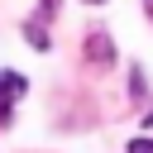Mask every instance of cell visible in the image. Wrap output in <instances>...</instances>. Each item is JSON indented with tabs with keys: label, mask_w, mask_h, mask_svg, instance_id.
Segmentation results:
<instances>
[{
	"label": "cell",
	"mask_w": 153,
	"mask_h": 153,
	"mask_svg": "<svg viewBox=\"0 0 153 153\" xmlns=\"http://www.w3.org/2000/svg\"><path fill=\"white\" fill-rule=\"evenodd\" d=\"M86 57H91V62H115V43H110L105 33H91V38H86Z\"/></svg>",
	"instance_id": "obj_1"
},
{
	"label": "cell",
	"mask_w": 153,
	"mask_h": 153,
	"mask_svg": "<svg viewBox=\"0 0 153 153\" xmlns=\"http://www.w3.org/2000/svg\"><path fill=\"white\" fill-rule=\"evenodd\" d=\"M24 91H29V81L19 72H0V100H19Z\"/></svg>",
	"instance_id": "obj_2"
},
{
	"label": "cell",
	"mask_w": 153,
	"mask_h": 153,
	"mask_svg": "<svg viewBox=\"0 0 153 153\" xmlns=\"http://www.w3.org/2000/svg\"><path fill=\"white\" fill-rule=\"evenodd\" d=\"M24 33H29V43H33L38 53H48V48H53V38H48V33L38 29V24H24Z\"/></svg>",
	"instance_id": "obj_3"
},
{
	"label": "cell",
	"mask_w": 153,
	"mask_h": 153,
	"mask_svg": "<svg viewBox=\"0 0 153 153\" xmlns=\"http://www.w3.org/2000/svg\"><path fill=\"white\" fill-rule=\"evenodd\" d=\"M129 153H153V139H129Z\"/></svg>",
	"instance_id": "obj_4"
},
{
	"label": "cell",
	"mask_w": 153,
	"mask_h": 153,
	"mask_svg": "<svg viewBox=\"0 0 153 153\" xmlns=\"http://www.w3.org/2000/svg\"><path fill=\"white\" fill-rule=\"evenodd\" d=\"M57 5H62V0H43V14H57Z\"/></svg>",
	"instance_id": "obj_5"
},
{
	"label": "cell",
	"mask_w": 153,
	"mask_h": 153,
	"mask_svg": "<svg viewBox=\"0 0 153 153\" xmlns=\"http://www.w3.org/2000/svg\"><path fill=\"white\" fill-rule=\"evenodd\" d=\"M143 14H148V19H153V0H143Z\"/></svg>",
	"instance_id": "obj_6"
},
{
	"label": "cell",
	"mask_w": 153,
	"mask_h": 153,
	"mask_svg": "<svg viewBox=\"0 0 153 153\" xmlns=\"http://www.w3.org/2000/svg\"><path fill=\"white\" fill-rule=\"evenodd\" d=\"M143 124H148V129H153V115H143Z\"/></svg>",
	"instance_id": "obj_7"
},
{
	"label": "cell",
	"mask_w": 153,
	"mask_h": 153,
	"mask_svg": "<svg viewBox=\"0 0 153 153\" xmlns=\"http://www.w3.org/2000/svg\"><path fill=\"white\" fill-rule=\"evenodd\" d=\"M86 5H105V0H86Z\"/></svg>",
	"instance_id": "obj_8"
}]
</instances>
